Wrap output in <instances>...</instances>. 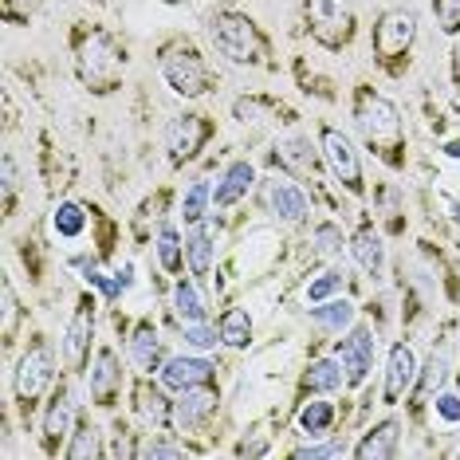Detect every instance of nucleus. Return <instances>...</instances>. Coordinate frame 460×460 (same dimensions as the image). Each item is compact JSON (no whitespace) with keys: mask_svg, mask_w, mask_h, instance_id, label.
I'll return each instance as SVG.
<instances>
[{"mask_svg":"<svg viewBox=\"0 0 460 460\" xmlns=\"http://www.w3.org/2000/svg\"><path fill=\"white\" fill-rule=\"evenodd\" d=\"M347 448H342L339 441H331V445H303V448H296V460H334V456H342Z\"/></svg>","mask_w":460,"mask_h":460,"instance_id":"obj_42","label":"nucleus"},{"mask_svg":"<svg viewBox=\"0 0 460 460\" xmlns=\"http://www.w3.org/2000/svg\"><path fill=\"white\" fill-rule=\"evenodd\" d=\"M154 252H158V264L177 276V271L185 268V236L177 233V225H158V233H154Z\"/></svg>","mask_w":460,"mask_h":460,"instance_id":"obj_27","label":"nucleus"},{"mask_svg":"<svg viewBox=\"0 0 460 460\" xmlns=\"http://www.w3.org/2000/svg\"><path fill=\"white\" fill-rule=\"evenodd\" d=\"M217 331H221V342L233 350H244L252 342V315L244 307H228L221 319H217Z\"/></svg>","mask_w":460,"mask_h":460,"instance_id":"obj_29","label":"nucleus"},{"mask_svg":"<svg viewBox=\"0 0 460 460\" xmlns=\"http://www.w3.org/2000/svg\"><path fill=\"white\" fill-rule=\"evenodd\" d=\"M99 425L95 421H87V417H79V425H75V433L67 437V445H64V456L67 460H95L102 456V441H99Z\"/></svg>","mask_w":460,"mask_h":460,"instance_id":"obj_28","label":"nucleus"},{"mask_svg":"<svg viewBox=\"0 0 460 460\" xmlns=\"http://www.w3.org/2000/svg\"><path fill=\"white\" fill-rule=\"evenodd\" d=\"M142 413L150 417V421H170V405H165V394H162V385L158 390H142Z\"/></svg>","mask_w":460,"mask_h":460,"instance_id":"obj_39","label":"nucleus"},{"mask_svg":"<svg viewBox=\"0 0 460 460\" xmlns=\"http://www.w3.org/2000/svg\"><path fill=\"white\" fill-rule=\"evenodd\" d=\"M208 208H213V185H208V177H197V181H190V190H185V197H181V221L185 225L205 221Z\"/></svg>","mask_w":460,"mask_h":460,"instance_id":"obj_31","label":"nucleus"},{"mask_svg":"<svg viewBox=\"0 0 460 460\" xmlns=\"http://www.w3.org/2000/svg\"><path fill=\"white\" fill-rule=\"evenodd\" d=\"M75 67H79V79L87 83V91L95 95H111L114 87L127 75V48L119 44L111 32H87L75 48Z\"/></svg>","mask_w":460,"mask_h":460,"instance_id":"obj_2","label":"nucleus"},{"mask_svg":"<svg viewBox=\"0 0 460 460\" xmlns=\"http://www.w3.org/2000/svg\"><path fill=\"white\" fill-rule=\"evenodd\" d=\"M79 425V394L71 385H56L48 397V410H44V445L48 453H56L59 445H67V437L75 433Z\"/></svg>","mask_w":460,"mask_h":460,"instance_id":"obj_11","label":"nucleus"},{"mask_svg":"<svg viewBox=\"0 0 460 460\" xmlns=\"http://www.w3.org/2000/svg\"><path fill=\"white\" fill-rule=\"evenodd\" d=\"M56 385V350H51L48 339H32L28 350L20 354L16 362V378H13V390H16V402L24 413H32L44 394Z\"/></svg>","mask_w":460,"mask_h":460,"instance_id":"obj_5","label":"nucleus"},{"mask_svg":"<svg viewBox=\"0 0 460 460\" xmlns=\"http://www.w3.org/2000/svg\"><path fill=\"white\" fill-rule=\"evenodd\" d=\"M319 158L347 193H354V197L366 193L362 158H358V146L350 142V134H342L339 127H319Z\"/></svg>","mask_w":460,"mask_h":460,"instance_id":"obj_6","label":"nucleus"},{"mask_svg":"<svg viewBox=\"0 0 460 460\" xmlns=\"http://www.w3.org/2000/svg\"><path fill=\"white\" fill-rule=\"evenodd\" d=\"M181 334H185V347L190 350H217V342H221V331L208 327V319L205 323H185Z\"/></svg>","mask_w":460,"mask_h":460,"instance_id":"obj_37","label":"nucleus"},{"mask_svg":"<svg viewBox=\"0 0 460 460\" xmlns=\"http://www.w3.org/2000/svg\"><path fill=\"white\" fill-rule=\"evenodd\" d=\"M138 456H154V460H177V456H185V445L158 441V437H154L150 445H142V448H138Z\"/></svg>","mask_w":460,"mask_h":460,"instance_id":"obj_43","label":"nucleus"},{"mask_svg":"<svg viewBox=\"0 0 460 460\" xmlns=\"http://www.w3.org/2000/svg\"><path fill=\"white\" fill-rule=\"evenodd\" d=\"M127 362H130L138 374H154V370H162V334H158V327H154L150 319H142L138 327L130 331Z\"/></svg>","mask_w":460,"mask_h":460,"instance_id":"obj_21","label":"nucleus"},{"mask_svg":"<svg viewBox=\"0 0 460 460\" xmlns=\"http://www.w3.org/2000/svg\"><path fill=\"white\" fill-rule=\"evenodd\" d=\"M453 79H456V91H460V44L453 51Z\"/></svg>","mask_w":460,"mask_h":460,"instance_id":"obj_44","label":"nucleus"},{"mask_svg":"<svg viewBox=\"0 0 460 460\" xmlns=\"http://www.w3.org/2000/svg\"><path fill=\"white\" fill-rule=\"evenodd\" d=\"M16 190H20V165L13 154H0V193H4V213H13L16 205Z\"/></svg>","mask_w":460,"mask_h":460,"instance_id":"obj_35","label":"nucleus"},{"mask_svg":"<svg viewBox=\"0 0 460 460\" xmlns=\"http://www.w3.org/2000/svg\"><path fill=\"white\" fill-rule=\"evenodd\" d=\"M208 138H213V122L205 119V114H177V119L170 122V130H165V150H170V162L173 165H185L193 162L197 154L208 146Z\"/></svg>","mask_w":460,"mask_h":460,"instance_id":"obj_10","label":"nucleus"},{"mask_svg":"<svg viewBox=\"0 0 460 460\" xmlns=\"http://www.w3.org/2000/svg\"><path fill=\"white\" fill-rule=\"evenodd\" d=\"M16 315H20V299L13 291V279H0V334H4V347L16 334Z\"/></svg>","mask_w":460,"mask_h":460,"instance_id":"obj_34","label":"nucleus"},{"mask_svg":"<svg viewBox=\"0 0 460 460\" xmlns=\"http://www.w3.org/2000/svg\"><path fill=\"white\" fill-rule=\"evenodd\" d=\"M51 228H56V236H64V240H79L83 228H87V205L64 201L56 213H51Z\"/></svg>","mask_w":460,"mask_h":460,"instance_id":"obj_32","label":"nucleus"},{"mask_svg":"<svg viewBox=\"0 0 460 460\" xmlns=\"http://www.w3.org/2000/svg\"><path fill=\"white\" fill-rule=\"evenodd\" d=\"M311 244H315V256L334 260V256H342V244H347V236H342V228L334 225V221H323V225L311 228Z\"/></svg>","mask_w":460,"mask_h":460,"instance_id":"obj_33","label":"nucleus"},{"mask_svg":"<svg viewBox=\"0 0 460 460\" xmlns=\"http://www.w3.org/2000/svg\"><path fill=\"white\" fill-rule=\"evenodd\" d=\"M347 390V366H342L339 354L331 358H315L303 374V394H339Z\"/></svg>","mask_w":460,"mask_h":460,"instance_id":"obj_23","label":"nucleus"},{"mask_svg":"<svg viewBox=\"0 0 460 460\" xmlns=\"http://www.w3.org/2000/svg\"><path fill=\"white\" fill-rule=\"evenodd\" d=\"M417 40V13L410 8H390V13L378 16V24H374V59H378L382 67L397 71L405 56H410Z\"/></svg>","mask_w":460,"mask_h":460,"instance_id":"obj_8","label":"nucleus"},{"mask_svg":"<svg viewBox=\"0 0 460 460\" xmlns=\"http://www.w3.org/2000/svg\"><path fill=\"white\" fill-rule=\"evenodd\" d=\"M433 410H437V417H441L445 425H460V390L456 394L441 390L437 394V402H433Z\"/></svg>","mask_w":460,"mask_h":460,"instance_id":"obj_40","label":"nucleus"},{"mask_svg":"<svg viewBox=\"0 0 460 460\" xmlns=\"http://www.w3.org/2000/svg\"><path fill=\"white\" fill-rule=\"evenodd\" d=\"M213 374H217V366L208 358H197V354H173V358L162 362L158 385L170 390V394H181V390H193V385H213Z\"/></svg>","mask_w":460,"mask_h":460,"instance_id":"obj_15","label":"nucleus"},{"mask_svg":"<svg viewBox=\"0 0 460 460\" xmlns=\"http://www.w3.org/2000/svg\"><path fill=\"white\" fill-rule=\"evenodd\" d=\"M433 16H437V28H441L445 36L460 32V0H433Z\"/></svg>","mask_w":460,"mask_h":460,"instance_id":"obj_38","label":"nucleus"},{"mask_svg":"<svg viewBox=\"0 0 460 460\" xmlns=\"http://www.w3.org/2000/svg\"><path fill=\"white\" fill-rule=\"evenodd\" d=\"M208 40H213L217 56L236 67H256L268 56V40L256 28L252 16L244 13H217L208 20Z\"/></svg>","mask_w":460,"mask_h":460,"instance_id":"obj_3","label":"nucleus"},{"mask_svg":"<svg viewBox=\"0 0 460 460\" xmlns=\"http://www.w3.org/2000/svg\"><path fill=\"white\" fill-rule=\"evenodd\" d=\"M217 405H221V397H217L213 385H193V390H181V394H177V402H170L173 433H181V437L205 433L208 421L217 417Z\"/></svg>","mask_w":460,"mask_h":460,"instance_id":"obj_9","label":"nucleus"},{"mask_svg":"<svg viewBox=\"0 0 460 460\" xmlns=\"http://www.w3.org/2000/svg\"><path fill=\"white\" fill-rule=\"evenodd\" d=\"M397 445H402V421H397V417H385V421L366 429L362 441L350 448V456H358V460H394Z\"/></svg>","mask_w":460,"mask_h":460,"instance_id":"obj_20","label":"nucleus"},{"mask_svg":"<svg viewBox=\"0 0 460 460\" xmlns=\"http://www.w3.org/2000/svg\"><path fill=\"white\" fill-rule=\"evenodd\" d=\"M284 162L296 165V170H315V150H311V138H303V134H291V138H284Z\"/></svg>","mask_w":460,"mask_h":460,"instance_id":"obj_36","label":"nucleus"},{"mask_svg":"<svg viewBox=\"0 0 460 460\" xmlns=\"http://www.w3.org/2000/svg\"><path fill=\"white\" fill-rule=\"evenodd\" d=\"M354 127H358L362 142L370 146L374 154L385 162V165H402L405 162V122H402V111L394 107L385 95H378L374 87H358L354 95Z\"/></svg>","mask_w":460,"mask_h":460,"instance_id":"obj_1","label":"nucleus"},{"mask_svg":"<svg viewBox=\"0 0 460 460\" xmlns=\"http://www.w3.org/2000/svg\"><path fill=\"white\" fill-rule=\"evenodd\" d=\"M264 201H268V213L276 217L279 225H291V228L303 225L307 221V213H311L307 193H303L296 181H288V177H268Z\"/></svg>","mask_w":460,"mask_h":460,"instance_id":"obj_16","label":"nucleus"},{"mask_svg":"<svg viewBox=\"0 0 460 460\" xmlns=\"http://www.w3.org/2000/svg\"><path fill=\"white\" fill-rule=\"evenodd\" d=\"M354 4L350 0H307V32L315 36V44L327 51H342L354 40Z\"/></svg>","mask_w":460,"mask_h":460,"instance_id":"obj_7","label":"nucleus"},{"mask_svg":"<svg viewBox=\"0 0 460 460\" xmlns=\"http://www.w3.org/2000/svg\"><path fill=\"white\" fill-rule=\"evenodd\" d=\"M347 284H350L347 264H331L327 271H319V276L307 284V303L315 307V303H327V299H334V296H342V291H347Z\"/></svg>","mask_w":460,"mask_h":460,"instance_id":"obj_30","label":"nucleus"},{"mask_svg":"<svg viewBox=\"0 0 460 460\" xmlns=\"http://www.w3.org/2000/svg\"><path fill=\"white\" fill-rule=\"evenodd\" d=\"M448 154H453V158H460V142H453V146H448Z\"/></svg>","mask_w":460,"mask_h":460,"instance_id":"obj_45","label":"nucleus"},{"mask_svg":"<svg viewBox=\"0 0 460 460\" xmlns=\"http://www.w3.org/2000/svg\"><path fill=\"white\" fill-rule=\"evenodd\" d=\"M441 385H445V354H433L421 374V394H433V390H441Z\"/></svg>","mask_w":460,"mask_h":460,"instance_id":"obj_41","label":"nucleus"},{"mask_svg":"<svg viewBox=\"0 0 460 460\" xmlns=\"http://www.w3.org/2000/svg\"><path fill=\"white\" fill-rule=\"evenodd\" d=\"M354 315H358V307L347 299V296H334L327 303H315L311 307V323H315L319 331H331V334H342L354 327Z\"/></svg>","mask_w":460,"mask_h":460,"instance_id":"obj_24","label":"nucleus"},{"mask_svg":"<svg viewBox=\"0 0 460 460\" xmlns=\"http://www.w3.org/2000/svg\"><path fill=\"white\" fill-rule=\"evenodd\" d=\"M158 71L177 99H201V95H208V87H213V75H208L201 51L193 44H185V40H173V44L162 48Z\"/></svg>","mask_w":460,"mask_h":460,"instance_id":"obj_4","label":"nucleus"},{"mask_svg":"<svg viewBox=\"0 0 460 460\" xmlns=\"http://www.w3.org/2000/svg\"><path fill=\"white\" fill-rule=\"evenodd\" d=\"M334 421H339V410H334V402H303V410L296 417V425H299V433L303 437H311V441H319V437H327Z\"/></svg>","mask_w":460,"mask_h":460,"instance_id":"obj_26","label":"nucleus"},{"mask_svg":"<svg viewBox=\"0 0 460 460\" xmlns=\"http://www.w3.org/2000/svg\"><path fill=\"white\" fill-rule=\"evenodd\" d=\"M252 185H256V165L252 162H228L225 165V173L217 177V185H213V208H233L240 205L248 193H252Z\"/></svg>","mask_w":460,"mask_h":460,"instance_id":"obj_19","label":"nucleus"},{"mask_svg":"<svg viewBox=\"0 0 460 460\" xmlns=\"http://www.w3.org/2000/svg\"><path fill=\"white\" fill-rule=\"evenodd\" d=\"M417 385V354L410 342H394L385 354V374H382V405H397L405 394Z\"/></svg>","mask_w":460,"mask_h":460,"instance_id":"obj_14","label":"nucleus"},{"mask_svg":"<svg viewBox=\"0 0 460 460\" xmlns=\"http://www.w3.org/2000/svg\"><path fill=\"white\" fill-rule=\"evenodd\" d=\"M170 303H173V319L181 323V327L185 323H205L208 319V303H205L201 291H197L193 279H177Z\"/></svg>","mask_w":460,"mask_h":460,"instance_id":"obj_25","label":"nucleus"},{"mask_svg":"<svg viewBox=\"0 0 460 460\" xmlns=\"http://www.w3.org/2000/svg\"><path fill=\"white\" fill-rule=\"evenodd\" d=\"M87 390H91V402L111 410L122 394V362L111 347H99L95 358H91V374H87Z\"/></svg>","mask_w":460,"mask_h":460,"instance_id":"obj_17","label":"nucleus"},{"mask_svg":"<svg viewBox=\"0 0 460 460\" xmlns=\"http://www.w3.org/2000/svg\"><path fill=\"white\" fill-rule=\"evenodd\" d=\"M350 256H354V264H358L366 276L378 279L382 271H385V244H382L378 228H374V225H362L358 233L350 236Z\"/></svg>","mask_w":460,"mask_h":460,"instance_id":"obj_22","label":"nucleus"},{"mask_svg":"<svg viewBox=\"0 0 460 460\" xmlns=\"http://www.w3.org/2000/svg\"><path fill=\"white\" fill-rule=\"evenodd\" d=\"M456 385H460V382H456Z\"/></svg>","mask_w":460,"mask_h":460,"instance_id":"obj_46","label":"nucleus"},{"mask_svg":"<svg viewBox=\"0 0 460 460\" xmlns=\"http://www.w3.org/2000/svg\"><path fill=\"white\" fill-rule=\"evenodd\" d=\"M217 240H221V225H213L205 217V221L190 225V233H185V264L197 279H205L208 271L217 264Z\"/></svg>","mask_w":460,"mask_h":460,"instance_id":"obj_18","label":"nucleus"},{"mask_svg":"<svg viewBox=\"0 0 460 460\" xmlns=\"http://www.w3.org/2000/svg\"><path fill=\"white\" fill-rule=\"evenodd\" d=\"M334 354H339L342 366H347V385L354 390V385H362L366 378H370L374 354H378V339H374L370 327H350L347 339H339Z\"/></svg>","mask_w":460,"mask_h":460,"instance_id":"obj_13","label":"nucleus"},{"mask_svg":"<svg viewBox=\"0 0 460 460\" xmlns=\"http://www.w3.org/2000/svg\"><path fill=\"white\" fill-rule=\"evenodd\" d=\"M91 342H95V303L83 299L75 307V315L67 319L59 350H64V366L67 370H83L91 362Z\"/></svg>","mask_w":460,"mask_h":460,"instance_id":"obj_12","label":"nucleus"}]
</instances>
